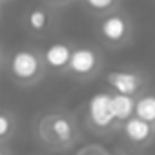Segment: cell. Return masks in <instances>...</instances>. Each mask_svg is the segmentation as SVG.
<instances>
[{
    "label": "cell",
    "mask_w": 155,
    "mask_h": 155,
    "mask_svg": "<svg viewBox=\"0 0 155 155\" xmlns=\"http://www.w3.org/2000/svg\"><path fill=\"white\" fill-rule=\"evenodd\" d=\"M37 135L44 144L51 148H69L79 139V126L69 113L49 111L38 119Z\"/></svg>",
    "instance_id": "obj_1"
},
{
    "label": "cell",
    "mask_w": 155,
    "mask_h": 155,
    "mask_svg": "<svg viewBox=\"0 0 155 155\" xmlns=\"http://www.w3.org/2000/svg\"><path fill=\"white\" fill-rule=\"evenodd\" d=\"M8 69L11 81L24 88L38 84L46 75L42 55L33 48H20L13 51L8 58Z\"/></svg>",
    "instance_id": "obj_2"
},
{
    "label": "cell",
    "mask_w": 155,
    "mask_h": 155,
    "mask_svg": "<svg viewBox=\"0 0 155 155\" xmlns=\"http://www.w3.org/2000/svg\"><path fill=\"white\" fill-rule=\"evenodd\" d=\"M97 33H99V38L104 42V46L122 48L130 42L133 35V26H131V20L126 17V13L115 9L104 17H99Z\"/></svg>",
    "instance_id": "obj_3"
},
{
    "label": "cell",
    "mask_w": 155,
    "mask_h": 155,
    "mask_svg": "<svg viewBox=\"0 0 155 155\" xmlns=\"http://www.w3.org/2000/svg\"><path fill=\"white\" fill-rule=\"evenodd\" d=\"M102 68L101 53L91 46H75L71 49L69 64L66 69V75L73 77L77 81H90L99 75Z\"/></svg>",
    "instance_id": "obj_4"
},
{
    "label": "cell",
    "mask_w": 155,
    "mask_h": 155,
    "mask_svg": "<svg viewBox=\"0 0 155 155\" xmlns=\"http://www.w3.org/2000/svg\"><path fill=\"white\" fill-rule=\"evenodd\" d=\"M86 119L91 130H95L97 133L110 131L119 124L111 111V91H97L88 99Z\"/></svg>",
    "instance_id": "obj_5"
},
{
    "label": "cell",
    "mask_w": 155,
    "mask_h": 155,
    "mask_svg": "<svg viewBox=\"0 0 155 155\" xmlns=\"http://www.w3.org/2000/svg\"><path fill=\"white\" fill-rule=\"evenodd\" d=\"M104 81L113 93H122L130 97H137L144 91L146 77L137 69H113L106 73Z\"/></svg>",
    "instance_id": "obj_6"
},
{
    "label": "cell",
    "mask_w": 155,
    "mask_h": 155,
    "mask_svg": "<svg viewBox=\"0 0 155 155\" xmlns=\"http://www.w3.org/2000/svg\"><path fill=\"white\" fill-rule=\"evenodd\" d=\"M71 49H73V46H69L68 42H51L40 53L46 71L55 73V75H66L69 57H71Z\"/></svg>",
    "instance_id": "obj_7"
},
{
    "label": "cell",
    "mask_w": 155,
    "mask_h": 155,
    "mask_svg": "<svg viewBox=\"0 0 155 155\" xmlns=\"http://www.w3.org/2000/svg\"><path fill=\"white\" fill-rule=\"evenodd\" d=\"M120 130H122V135L126 137V140L135 146H148L155 137V126L135 117V115L130 117L128 120L120 122Z\"/></svg>",
    "instance_id": "obj_8"
},
{
    "label": "cell",
    "mask_w": 155,
    "mask_h": 155,
    "mask_svg": "<svg viewBox=\"0 0 155 155\" xmlns=\"http://www.w3.org/2000/svg\"><path fill=\"white\" fill-rule=\"evenodd\" d=\"M53 24V13L49 6H35L26 13V26L31 33L44 35L51 29Z\"/></svg>",
    "instance_id": "obj_9"
},
{
    "label": "cell",
    "mask_w": 155,
    "mask_h": 155,
    "mask_svg": "<svg viewBox=\"0 0 155 155\" xmlns=\"http://www.w3.org/2000/svg\"><path fill=\"white\" fill-rule=\"evenodd\" d=\"M133 108H135V97L111 91V111L119 124L133 117Z\"/></svg>",
    "instance_id": "obj_10"
},
{
    "label": "cell",
    "mask_w": 155,
    "mask_h": 155,
    "mask_svg": "<svg viewBox=\"0 0 155 155\" xmlns=\"http://www.w3.org/2000/svg\"><path fill=\"white\" fill-rule=\"evenodd\" d=\"M133 115L155 126V93H151V91L144 93L142 91L140 95H137Z\"/></svg>",
    "instance_id": "obj_11"
},
{
    "label": "cell",
    "mask_w": 155,
    "mask_h": 155,
    "mask_svg": "<svg viewBox=\"0 0 155 155\" xmlns=\"http://www.w3.org/2000/svg\"><path fill=\"white\" fill-rule=\"evenodd\" d=\"M82 6L95 17H104L115 9H119L120 0H81Z\"/></svg>",
    "instance_id": "obj_12"
},
{
    "label": "cell",
    "mask_w": 155,
    "mask_h": 155,
    "mask_svg": "<svg viewBox=\"0 0 155 155\" xmlns=\"http://www.w3.org/2000/svg\"><path fill=\"white\" fill-rule=\"evenodd\" d=\"M17 117L9 110H0V142L9 140L17 131Z\"/></svg>",
    "instance_id": "obj_13"
},
{
    "label": "cell",
    "mask_w": 155,
    "mask_h": 155,
    "mask_svg": "<svg viewBox=\"0 0 155 155\" xmlns=\"http://www.w3.org/2000/svg\"><path fill=\"white\" fill-rule=\"evenodd\" d=\"M44 2L49 8H66V6H69L73 2V0H44Z\"/></svg>",
    "instance_id": "obj_14"
},
{
    "label": "cell",
    "mask_w": 155,
    "mask_h": 155,
    "mask_svg": "<svg viewBox=\"0 0 155 155\" xmlns=\"http://www.w3.org/2000/svg\"><path fill=\"white\" fill-rule=\"evenodd\" d=\"M88 153H90V155H102V153H101V151H99V150H97V148H91V151H90V150H88ZM79 155H84V151H81V153H79Z\"/></svg>",
    "instance_id": "obj_15"
},
{
    "label": "cell",
    "mask_w": 155,
    "mask_h": 155,
    "mask_svg": "<svg viewBox=\"0 0 155 155\" xmlns=\"http://www.w3.org/2000/svg\"><path fill=\"white\" fill-rule=\"evenodd\" d=\"M4 62H6V55H4V51L0 49V68L4 66Z\"/></svg>",
    "instance_id": "obj_16"
},
{
    "label": "cell",
    "mask_w": 155,
    "mask_h": 155,
    "mask_svg": "<svg viewBox=\"0 0 155 155\" xmlns=\"http://www.w3.org/2000/svg\"><path fill=\"white\" fill-rule=\"evenodd\" d=\"M102 155H120V153H113V151H101Z\"/></svg>",
    "instance_id": "obj_17"
},
{
    "label": "cell",
    "mask_w": 155,
    "mask_h": 155,
    "mask_svg": "<svg viewBox=\"0 0 155 155\" xmlns=\"http://www.w3.org/2000/svg\"><path fill=\"white\" fill-rule=\"evenodd\" d=\"M0 155H8V153H6V150H2V148H0Z\"/></svg>",
    "instance_id": "obj_18"
},
{
    "label": "cell",
    "mask_w": 155,
    "mask_h": 155,
    "mask_svg": "<svg viewBox=\"0 0 155 155\" xmlns=\"http://www.w3.org/2000/svg\"><path fill=\"white\" fill-rule=\"evenodd\" d=\"M4 2H9V0H0V4H4Z\"/></svg>",
    "instance_id": "obj_19"
}]
</instances>
